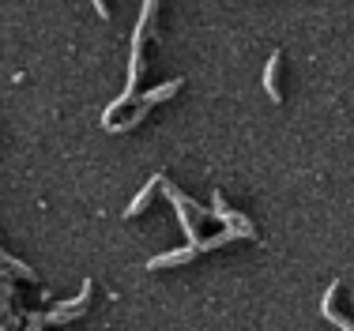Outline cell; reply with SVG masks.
I'll return each mask as SVG.
<instances>
[{
	"label": "cell",
	"mask_w": 354,
	"mask_h": 331,
	"mask_svg": "<svg viewBox=\"0 0 354 331\" xmlns=\"http://www.w3.org/2000/svg\"><path fill=\"white\" fill-rule=\"evenodd\" d=\"M212 211H215V218H218V223H226V226H238V230L245 234V237H252V226H249V218H245V215H238V211H230V207H226V203H223V192H215V200H212Z\"/></svg>",
	"instance_id": "1"
},
{
	"label": "cell",
	"mask_w": 354,
	"mask_h": 331,
	"mask_svg": "<svg viewBox=\"0 0 354 331\" xmlns=\"http://www.w3.org/2000/svg\"><path fill=\"white\" fill-rule=\"evenodd\" d=\"M87 298H91V283H83L80 298L68 301V309H53V312H49V320H72V316H80V312L87 309Z\"/></svg>",
	"instance_id": "2"
},
{
	"label": "cell",
	"mask_w": 354,
	"mask_h": 331,
	"mask_svg": "<svg viewBox=\"0 0 354 331\" xmlns=\"http://www.w3.org/2000/svg\"><path fill=\"white\" fill-rule=\"evenodd\" d=\"M264 91H268V98H272V102H283V95H279V53H272V61H268Z\"/></svg>",
	"instance_id": "3"
},
{
	"label": "cell",
	"mask_w": 354,
	"mask_h": 331,
	"mask_svg": "<svg viewBox=\"0 0 354 331\" xmlns=\"http://www.w3.org/2000/svg\"><path fill=\"white\" fill-rule=\"evenodd\" d=\"M192 252H196V249H177V252H162V256H155V260H151V271H158V267H174V264H181V260H189L192 256Z\"/></svg>",
	"instance_id": "4"
},
{
	"label": "cell",
	"mask_w": 354,
	"mask_h": 331,
	"mask_svg": "<svg viewBox=\"0 0 354 331\" xmlns=\"http://www.w3.org/2000/svg\"><path fill=\"white\" fill-rule=\"evenodd\" d=\"M155 185H162V181H158V177H151V181H147V185H143V192H140V196H136V200H132V207H129V211H124V218H132V215H140V211H143V207H147V200H151V192H155Z\"/></svg>",
	"instance_id": "5"
},
{
	"label": "cell",
	"mask_w": 354,
	"mask_h": 331,
	"mask_svg": "<svg viewBox=\"0 0 354 331\" xmlns=\"http://www.w3.org/2000/svg\"><path fill=\"white\" fill-rule=\"evenodd\" d=\"M177 87H181V79H170V83H162V87L147 91V95H143V102H147V106H155V102H166V98H174Z\"/></svg>",
	"instance_id": "6"
},
{
	"label": "cell",
	"mask_w": 354,
	"mask_h": 331,
	"mask_svg": "<svg viewBox=\"0 0 354 331\" xmlns=\"http://www.w3.org/2000/svg\"><path fill=\"white\" fill-rule=\"evenodd\" d=\"M91 4H95V12H98V15H102V19H109V8L102 4V0H91Z\"/></svg>",
	"instance_id": "7"
}]
</instances>
